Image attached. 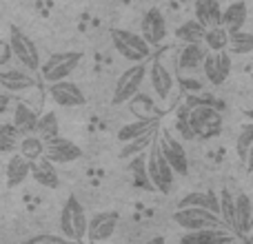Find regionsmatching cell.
Returning <instances> with one entry per match:
<instances>
[{"label":"cell","instance_id":"6da1fadb","mask_svg":"<svg viewBox=\"0 0 253 244\" xmlns=\"http://www.w3.org/2000/svg\"><path fill=\"white\" fill-rule=\"evenodd\" d=\"M189 126L193 131V138L211 140L222 131V114L213 107L211 100H202L196 105H187Z\"/></svg>","mask_w":253,"mask_h":244},{"label":"cell","instance_id":"d590c367","mask_svg":"<svg viewBox=\"0 0 253 244\" xmlns=\"http://www.w3.org/2000/svg\"><path fill=\"white\" fill-rule=\"evenodd\" d=\"M229 51L231 53H253V34L251 31H233L229 40Z\"/></svg>","mask_w":253,"mask_h":244},{"label":"cell","instance_id":"8fae6325","mask_svg":"<svg viewBox=\"0 0 253 244\" xmlns=\"http://www.w3.org/2000/svg\"><path fill=\"white\" fill-rule=\"evenodd\" d=\"M120 222V213L116 211H100V213L89 218V233L87 240L91 242H105L116 233Z\"/></svg>","mask_w":253,"mask_h":244},{"label":"cell","instance_id":"603a6c76","mask_svg":"<svg viewBox=\"0 0 253 244\" xmlns=\"http://www.w3.org/2000/svg\"><path fill=\"white\" fill-rule=\"evenodd\" d=\"M178 206H200V209H209L220 215V198L213 191H191L178 202Z\"/></svg>","mask_w":253,"mask_h":244},{"label":"cell","instance_id":"2e32d148","mask_svg":"<svg viewBox=\"0 0 253 244\" xmlns=\"http://www.w3.org/2000/svg\"><path fill=\"white\" fill-rule=\"evenodd\" d=\"M233 240H242V236H238L236 231H231V229H227V227H211V229H198V231H187L180 238V242H233Z\"/></svg>","mask_w":253,"mask_h":244},{"label":"cell","instance_id":"cb8c5ba5","mask_svg":"<svg viewBox=\"0 0 253 244\" xmlns=\"http://www.w3.org/2000/svg\"><path fill=\"white\" fill-rule=\"evenodd\" d=\"M247 16H249V9H247V4L242 2V0H236V2H231L222 11V25L229 29V34H233V31H240V29H245Z\"/></svg>","mask_w":253,"mask_h":244},{"label":"cell","instance_id":"4fadbf2b","mask_svg":"<svg viewBox=\"0 0 253 244\" xmlns=\"http://www.w3.org/2000/svg\"><path fill=\"white\" fill-rule=\"evenodd\" d=\"M149 82H151L153 93L160 98V102H167L171 98L175 82H173L171 71L167 69L165 62H162L160 58H156V60L151 62V67H149Z\"/></svg>","mask_w":253,"mask_h":244},{"label":"cell","instance_id":"9a60e30c","mask_svg":"<svg viewBox=\"0 0 253 244\" xmlns=\"http://www.w3.org/2000/svg\"><path fill=\"white\" fill-rule=\"evenodd\" d=\"M140 31H142V36L153 44V47H158V44L167 38V18H165V13H162L158 7H151L142 16Z\"/></svg>","mask_w":253,"mask_h":244},{"label":"cell","instance_id":"277c9868","mask_svg":"<svg viewBox=\"0 0 253 244\" xmlns=\"http://www.w3.org/2000/svg\"><path fill=\"white\" fill-rule=\"evenodd\" d=\"M147 78H149L147 60L144 62H131V67H126L123 74H120V78L116 80L111 102H114V105H125V102L133 100V96L140 93L142 82Z\"/></svg>","mask_w":253,"mask_h":244},{"label":"cell","instance_id":"f1b7e54d","mask_svg":"<svg viewBox=\"0 0 253 244\" xmlns=\"http://www.w3.org/2000/svg\"><path fill=\"white\" fill-rule=\"evenodd\" d=\"M158 131H160V126H156V129L147 131L144 135H140V138L131 140V142H125V144H123V149H120V158H123V160H129V158L140 156V153H142L144 149H149V147L153 144V140H156Z\"/></svg>","mask_w":253,"mask_h":244},{"label":"cell","instance_id":"f546056e","mask_svg":"<svg viewBox=\"0 0 253 244\" xmlns=\"http://www.w3.org/2000/svg\"><path fill=\"white\" fill-rule=\"evenodd\" d=\"M129 171L133 173V182L135 187H142V189H149V191H156V187H153L151 182V175H149V166H147V156H135L131 158L129 162Z\"/></svg>","mask_w":253,"mask_h":244},{"label":"cell","instance_id":"ba28073f","mask_svg":"<svg viewBox=\"0 0 253 244\" xmlns=\"http://www.w3.org/2000/svg\"><path fill=\"white\" fill-rule=\"evenodd\" d=\"M202 71H205V78L209 80V84L218 87L224 80L231 76V51L229 49H222V51H211L207 53L205 65H202Z\"/></svg>","mask_w":253,"mask_h":244},{"label":"cell","instance_id":"836d02e7","mask_svg":"<svg viewBox=\"0 0 253 244\" xmlns=\"http://www.w3.org/2000/svg\"><path fill=\"white\" fill-rule=\"evenodd\" d=\"M251 147H253V120L245 122V124L240 126V133H238V138H236V151H238V156H240L242 164H245L247 158H249Z\"/></svg>","mask_w":253,"mask_h":244},{"label":"cell","instance_id":"44dd1931","mask_svg":"<svg viewBox=\"0 0 253 244\" xmlns=\"http://www.w3.org/2000/svg\"><path fill=\"white\" fill-rule=\"evenodd\" d=\"M253 220V202L247 193H238L236 196V231L238 236H242V240L247 242V233H249Z\"/></svg>","mask_w":253,"mask_h":244},{"label":"cell","instance_id":"ffe728a7","mask_svg":"<svg viewBox=\"0 0 253 244\" xmlns=\"http://www.w3.org/2000/svg\"><path fill=\"white\" fill-rule=\"evenodd\" d=\"M158 116L153 114V116H138V120H133V122H129V124H123L118 129V140L120 142H131V140H135V138H140V135H144L147 131H151V129H156L158 126Z\"/></svg>","mask_w":253,"mask_h":244},{"label":"cell","instance_id":"7402d4cb","mask_svg":"<svg viewBox=\"0 0 253 244\" xmlns=\"http://www.w3.org/2000/svg\"><path fill=\"white\" fill-rule=\"evenodd\" d=\"M193 11H196V18L205 27L222 25V11H224V9H220L218 0H196Z\"/></svg>","mask_w":253,"mask_h":244},{"label":"cell","instance_id":"52a82bcc","mask_svg":"<svg viewBox=\"0 0 253 244\" xmlns=\"http://www.w3.org/2000/svg\"><path fill=\"white\" fill-rule=\"evenodd\" d=\"M7 38H9V42H11V47H13L16 60L20 62L22 67H27V69L40 71L42 62H40V51H38V47H36L34 40H31L25 31L18 29L16 25H9V36Z\"/></svg>","mask_w":253,"mask_h":244},{"label":"cell","instance_id":"5bb4252c","mask_svg":"<svg viewBox=\"0 0 253 244\" xmlns=\"http://www.w3.org/2000/svg\"><path fill=\"white\" fill-rule=\"evenodd\" d=\"M36 78L31 76V69H4L0 74V87L4 93H27L36 89Z\"/></svg>","mask_w":253,"mask_h":244},{"label":"cell","instance_id":"74e56055","mask_svg":"<svg viewBox=\"0 0 253 244\" xmlns=\"http://www.w3.org/2000/svg\"><path fill=\"white\" fill-rule=\"evenodd\" d=\"M67 242H71V240L65 238L62 233H40V236L25 240V244H67Z\"/></svg>","mask_w":253,"mask_h":244},{"label":"cell","instance_id":"4316f807","mask_svg":"<svg viewBox=\"0 0 253 244\" xmlns=\"http://www.w3.org/2000/svg\"><path fill=\"white\" fill-rule=\"evenodd\" d=\"M18 151L22 153L25 158H29L31 162H36L38 158H42L47 153V140L38 133H27L20 138V147Z\"/></svg>","mask_w":253,"mask_h":244},{"label":"cell","instance_id":"ab89813d","mask_svg":"<svg viewBox=\"0 0 253 244\" xmlns=\"http://www.w3.org/2000/svg\"><path fill=\"white\" fill-rule=\"evenodd\" d=\"M245 166H247V169H249V171H253V147H251V151H249V158H247Z\"/></svg>","mask_w":253,"mask_h":244},{"label":"cell","instance_id":"f35d334b","mask_svg":"<svg viewBox=\"0 0 253 244\" xmlns=\"http://www.w3.org/2000/svg\"><path fill=\"white\" fill-rule=\"evenodd\" d=\"M11 58H16V53H13V47L11 42H9V38L2 42V53H0V65L7 67L9 62H11Z\"/></svg>","mask_w":253,"mask_h":244},{"label":"cell","instance_id":"4dcf8cb0","mask_svg":"<svg viewBox=\"0 0 253 244\" xmlns=\"http://www.w3.org/2000/svg\"><path fill=\"white\" fill-rule=\"evenodd\" d=\"M229 40H231V34L224 25H215L209 27L205 34V44L211 49V51H222V49H229Z\"/></svg>","mask_w":253,"mask_h":244},{"label":"cell","instance_id":"d6986e66","mask_svg":"<svg viewBox=\"0 0 253 244\" xmlns=\"http://www.w3.org/2000/svg\"><path fill=\"white\" fill-rule=\"evenodd\" d=\"M31 178L40 184V187H47V189H58L60 184V178H58V171H56V162H51L47 156L38 158L31 166Z\"/></svg>","mask_w":253,"mask_h":244},{"label":"cell","instance_id":"60d3db41","mask_svg":"<svg viewBox=\"0 0 253 244\" xmlns=\"http://www.w3.org/2000/svg\"><path fill=\"white\" fill-rule=\"evenodd\" d=\"M247 240H253V220H251V227H249V233H247Z\"/></svg>","mask_w":253,"mask_h":244},{"label":"cell","instance_id":"ac0fdd59","mask_svg":"<svg viewBox=\"0 0 253 244\" xmlns=\"http://www.w3.org/2000/svg\"><path fill=\"white\" fill-rule=\"evenodd\" d=\"M31 166H34V162H31L29 158H25L20 151L13 153L7 162V173H4L7 175V187L16 189V187H20L27 178H31Z\"/></svg>","mask_w":253,"mask_h":244},{"label":"cell","instance_id":"e575fe53","mask_svg":"<svg viewBox=\"0 0 253 244\" xmlns=\"http://www.w3.org/2000/svg\"><path fill=\"white\" fill-rule=\"evenodd\" d=\"M36 133L42 135L44 140H51V138H56V135H60V122H58V116L53 114V111L42 114L40 120H38V129H36Z\"/></svg>","mask_w":253,"mask_h":244},{"label":"cell","instance_id":"484cf974","mask_svg":"<svg viewBox=\"0 0 253 244\" xmlns=\"http://www.w3.org/2000/svg\"><path fill=\"white\" fill-rule=\"evenodd\" d=\"M67 204H69V209H71V220H74V229H76V242H84L87 240V233H89L87 211H84V206L80 204V200L76 196L67 198Z\"/></svg>","mask_w":253,"mask_h":244},{"label":"cell","instance_id":"1f68e13d","mask_svg":"<svg viewBox=\"0 0 253 244\" xmlns=\"http://www.w3.org/2000/svg\"><path fill=\"white\" fill-rule=\"evenodd\" d=\"M18 138H22L20 129L13 122H4L0 126V149H2V153H11L13 149L20 147V140Z\"/></svg>","mask_w":253,"mask_h":244},{"label":"cell","instance_id":"d4e9b609","mask_svg":"<svg viewBox=\"0 0 253 244\" xmlns=\"http://www.w3.org/2000/svg\"><path fill=\"white\" fill-rule=\"evenodd\" d=\"M38 120H40V116L36 114L31 107H27L25 102H16V107H13V124L20 129L22 135L36 133V129H38Z\"/></svg>","mask_w":253,"mask_h":244},{"label":"cell","instance_id":"3957f363","mask_svg":"<svg viewBox=\"0 0 253 244\" xmlns=\"http://www.w3.org/2000/svg\"><path fill=\"white\" fill-rule=\"evenodd\" d=\"M111 42L116 51L129 62H144L151 56L153 44L142 34H135L129 29H111Z\"/></svg>","mask_w":253,"mask_h":244},{"label":"cell","instance_id":"7c38bea8","mask_svg":"<svg viewBox=\"0 0 253 244\" xmlns=\"http://www.w3.org/2000/svg\"><path fill=\"white\" fill-rule=\"evenodd\" d=\"M44 156L51 162H56V164H71V162L83 158V149L76 142H71V140L56 135V138L47 140V153Z\"/></svg>","mask_w":253,"mask_h":244},{"label":"cell","instance_id":"83f0119b","mask_svg":"<svg viewBox=\"0 0 253 244\" xmlns=\"http://www.w3.org/2000/svg\"><path fill=\"white\" fill-rule=\"evenodd\" d=\"M209 27H205L198 18H191V20H184L182 25L175 29V38L180 42H205V34Z\"/></svg>","mask_w":253,"mask_h":244},{"label":"cell","instance_id":"d6a6232c","mask_svg":"<svg viewBox=\"0 0 253 244\" xmlns=\"http://www.w3.org/2000/svg\"><path fill=\"white\" fill-rule=\"evenodd\" d=\"M220 209H222L220 215H222L224 224H227L231 231H236V196H231V191H227V189L220 191Z\"/></svg>","mask_w":253,"mask_h":244},{"label":"cell","instance_id":"b9f144b4","mask_svg":"<svg viewBox=\"0 0 253 244\" xmlns=\"http://www.w3.org/2000/svg\"><path fill=\"white\" fill-rule=\"evenodd\" d=\"M245 116H247L249 120H253V109H245Z\"/></svg>","mask_w":253,"mask_h":244},{"label":"cell","instance_id":"8d00e7d4","mask_svg":"<svg viewBox=\"0 0 253 244\" xmlns=\"http://www.w3.org/2000/svg\"><path fill=\"white\" fill-rule=\"evenodd\" d=\"M60 233L65 238H69L71 242H76V229H74V220H71V209L67 202L60 211Z\"/></svg>","mask_w":253,"mask_h":244},{"label":"cell","instance_id":"7a4b0ae2","mask_svg":"<svg viewBox=\"0 0 253 244\" xmlns=\"http://www.w3.org/2000/svg\"><path fill=\"white\" fill-rule=\"evenodd\" d=\"M147 166H149V175H151V182H153V187H156V191L165 193V196L171 193V189H173V180H175V171H173V166L169 164V160H167L165 151H162L160 131H158L153 144L149 147Z\"/></svg>","mask_w":253,"mask_h":244},{"label":"cell","instance_id":"8992f818","mask_svg":"<svg viewBox=\"0 0 253 244\" xmlns=\"http://www.w3.org/2000/svg\"><path fill=\"white\" fill-rule=\"evenodd\" d=\"M173 222L184 231H198V229H211V227H227L222 215L213 213L209 209L200 206H178L173 213ZM229 229V227H227Z\"/></svg>","mask_w":253,"mask_h":244},{"label":"cell","instance_id":"30bf717a","mask_svg":"<svg viewBox=\"0 0 253 244\" xmlns=\"http://www.w3.org/2000/svg\"><path fill=\"white\" fill-rule=\"evenodd\" d=\"M49 98L56 102L58 107H65V109H71V107H83L87 102V96L84 91L71 80H58V82L49 84Z\"/></svg>","mask_w":253,"mask_h":244},{"label":"cell","instance_id":"5b68a950","mask_svg":"<svg viewBox=\"0 0 253 244\" xmlns=\"http://www.w3.org/2000/svg\"><path fill=\"white\" fill-rule=\"evenodd\" d=\"M80 62H83V53L80 51L51 53V56L42 62V67H40V76H42V80L47 84L58 82V80H67L76 69H78Z\"/></svg>","mask_w":253,"mask_h":244},{"label":"cell","instance_id":"9c48e42d","mask_svg":"<svg viewBox=\"0 0 253 244\" xmlns=\"http://www.w3.org/2000/svg\"><path fill=\"white\" fill-rule=\"evenodd\" d=\"M160 144H162V151H165L169 164L173 166L175 175H187L189 173V158H187V151H184L182 142H180L169 129H160Z\"/></svg>","mask_w":253,"mask_h":244},{"label":"cell","instance_id":"e0dca14e","mask_svg":"<svg viewBox=\"0 0 253 244\" xmlns=\"http://www.w3.org/2000/svg\"><path fill=\"white\" fill-rule=\"evenodd\" d=\"M209 53V47L205 42H184V47L178 53V69L180 71H196L205 65V58Z\"/></svg>","mask_w":253,"mask_h":244}]
</instances>
